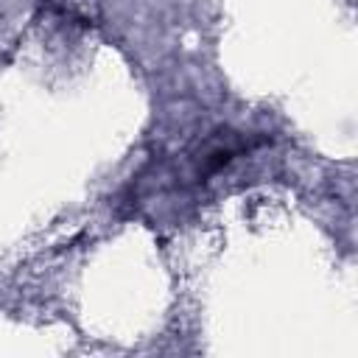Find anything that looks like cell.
Wrapping results in <instances>:
<instances>
[{"label":"cell","instance_id":"1","mask_svg":"<svg viewBox=\"0 0 358 358\" xmlns=\"http://www.w3.org/2000/svg\"><path fill=\"white\" fill-rule=\"evenodd\" d=\"M246 151V143L235 131H215L210 140H204L201 151L196 154V176H213L221 168H227L238 154Z\"/></svg>","mask_w":358,"mask_h":358}]
</instances>
